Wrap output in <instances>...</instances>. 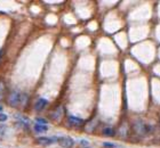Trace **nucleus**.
I'll return each mask as SVG.
<instances>
[{"instance_id":"obj_15","label":"nucleus","mask_w":160,"mask_h":148,"mask_svg":"<svg viewBox=\"0 0 160 148\" xmlns=\"http://www.w3.org/2000/svg\"><path fill=\"white\" fill-rule=\"evenodd\" d=\"M1 111H2V106L0 105V112H1Z\"/></svg>"},{"instance_id":"obj_5","label":"nucleus","mask_w":160,"mask_h":148,"mask_svg":"<svg viewBox=\"0 0 160 148\" xmlns=\"http://www.w3.org/2000/svg\"><path fill=\"white\" fill-rule=\"evenodd\" d=\"M63 113H64V111H63V108L62 107H57V108H55L53 111V112L50 113V117L53 118V120H55V121H58L61 117H62V115H63Z\"/></svg>"},{"instance_id":"obj_11","label":"nucleus","mask_w":160,"mask_h":148,"mask_svg":"<svg viewBox=\"0 0 160 148\" xmlns=\"http://www.w3.org/2000/svg\"><path fill=\"white\" fill-rule=\"evenodd\" d=\"M103 146L104 147H107V148H116V145L112 144V142H104Z\"/></svg>"},{"instance_id":"obj_6","label":"nucleus","mask_w":160,"mask_h":148,"mask_svg":"<svg viewBox=\"0 0 160 148\" xmlns=\"http://www.w3.org/2000/svg\"><path fill=\"white\" fill-rule=\"evenodd\" d=\"M68 120H69V122H70L72 125H81L83 122L82 118L77 117V116H73V115H70L68 117Z\"/></svg>"},{"instance_id":"obj_1","label":"nucleus","mask_w":160,"mask_h":148,"mask_svg":"<svg viewBox=\"0 0 160 148\" xmlns=\"http://www.w3.org/2000/svg\"><path fill=\"white\" fill-rule=\"evenodd\" d=\"M7 104L12 107H17V106L21 104V92L16 91V90H13L10 91L7 96Z\"/></svg>"},{"instance_id":"obj_10","label":"nucleus","mask_w":160,"mask_h":148,"mask_svg":"<svg viewBox=\"0 0 160 148\" xmlns=\"http://www.w3.org/2000/svg\"><path fill=\"white\" fill-rule=\"evenodd\" d=\"M36 121H37L38 124H42V125H47V123H48V121H47L46 118H41V117H37Z\"/></svg>"},{"instance_id":"obj_8","label":"nucleus","mask_w":160,"mask_h":148,"mask_svg":"<svg viewBox=\"0 0 160 148\" xmlns=\"http://www.w3.org/2000/svg\"><path fill=\"white\" fill-rule=\"evenodd\" d=\"M102 132H103L104 136H109V137H113V136L116 135V131H114L112 128H110V127H107V128H104Z\"/></svg>"},{"instance_id":"obj_9","label":"nucleus","mask_w":160,"mask_h":148,"mask_svg":"<svg viewBox=\"0 0 160 148\" xmlns=\"http://www.w3.org/2000/svg\"><path fill=\"white\" fill-rule=\"evenodd\" d=\"M5 90H6L5 82H3V81H0V100L3 98V95H5Z\"/></svg>"},{"instance_id":"obj_2","label":"nucleus","mask_w":160,"mask_h":148,"mask_svg":"<svg viewBox=\"0 0 160 148\" xmlns=\"http://www.w3.org/2000/svg\"><path fill=\"white\" fill-rule=\"evenodd\" d=\"M57 142H58V145L61 147L63 148H72L74 145V141L73 139H71L70 137H58L57 138Z\"/></svg>"},{"instance_id":"obj_16","label":"nucleus","mask_w":160,"mask_h":148,"mask_svg":"<svg viewBox=\"0 0 160 148\" xmlns=\"http://www.w3.org/2000/svg\"><path fill=\"white\" fill-rule=\"evenodd\" d=\"M83 148H89V147H83Z\"/></svg>"},{"instance_id":"obj_13","label":"nucleus","mask_w":160,"mask_h":148,"mask_svg":"<svg viewBox=\"0 0 160 148\" xmlns=\"http://www.w3.org/2000/svg\"><path fill=\"white\" fill-rule=\"evenodd\" d=\"M80 145H82L83 147H87V145H88V141H87V140H83V139H81V140H80Z\"/></svg>"},{"instance_id":"obj_4","label":"nucleus","mask_w":160,"mask_h":148,"mask_svg":"<svg viewBox=\"0 0 160 148\" xmlns=\"http://www.w3.org/2000/svg\"><path fill=\"white\" fill-rule=\"evenodd\" d=\"M48 105V100L45 98H39L36 102V104H34V109L37 111V112H40V111H42L46 106Z\"/></svg>"},{"instance_id":"obj_12","label":"nucleus","mask_w":160,"mask_h":148,"mask_svg":"<svg viewBox=\"0 0 160 148\" xmlns=\"http://www.w3.org/2000/svg\"><path fill=\"white\" fill-rule=\"evenodd\" d=\"M7 118H8V116H7L6 114H3V113H0V122L7 121Z\"/></svg>"},{"instance_id":"obj_3","label":"nucleus","mask_w":160,"mask_h":148,"mask_svg":"<svg viewBox=\"0 0 160 148\" xmlns=\"http://www.w3.org/2000/svg\"><path fill=\"white\" fill-rule=\"evenodd\" d=\"M55 141H57L56 137H53V138H48V137H39V138L36 139V142H37L38 145H41V146L52 145V144Z\"/></svg>"},{"instance_id":"obj_14","label":"nucleus","mask_w":160,"mask_h":148,"mask_svg":"<svg viewBox=\"0 0 160 148\" xmlns=\"http://www.w3.org/2000/svg\"><path fill=\"white\" fill-rule=\"evenodd\" d=\"M3 56V50H0V60H1V57Z\"/></svg>"},{"instance_id":"obj_7","label":"nucleus","mask_w":160,"mask_h":148,"mask_svg":"<svg viewBox=\"0 0 160 148\" xmlns=\"http://www.w3.org/2000/svg\"><path fill=\"white\" fill-rule=\"evenodd\" d=\"M34 130H36V132H38V133H41V132H46L48 131V127L47 125H42V124H36L34 125Z\"/></svg>"},{"instance_id":"obj_17","label":"nucleus","mask_w":160,"mask_h":148,"mask_svg":"<svg viewBox=\"0 0 160 148\" xmlns=\"http://www.w3.org/2000/svg\"><path fill=\"white\" fill-rule=\"evenodd\" d=\"M159 124H160V120H159Z\"/></svg>"}]
</instances>
